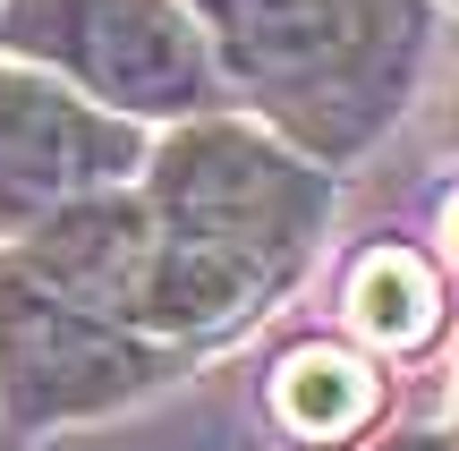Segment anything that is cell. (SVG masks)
<instances>
[{"label": "cell", "instance_id": "obj_8", "mask_svg": "<svg viewBox=\"0 0 459 451\" xmlns=\"http://www.w3.org/2000/svg\"><path fill=\"white\" fill-rule=\"evenodd\" d=\"M443 239H451V247H459V196H451V213H443Z\"/></svg>", "mask_w": 459, "mask_h": 451}, {"label": "cell", "instance_id": "obj_5", "mask_svg": "<svg viewBox=\"0 0 459 451\" xmlns=\"http://www.w3.org/2000/svg\"><path fill=\"white\" fill-rule=\"evenodd\" d=\"M136 162V128L85 111L34 68H0V230H43L68 204L111 196V179H128Z\"/></svg>", "mask_w": 459, "mask_h": 451}, {"label": "cell", "instance_id": "obj_9", "mask_svg": "<svg viewBox=\"0 0 459 451\" xmlns=\"http://www.w3.org/2000/svg\"><path fill=\"white\" fill-rule=\"evenodd\" d=\"M400 451H451V443H400Z\"/></svg>", "mask_w": 459, "mask_h": 451}, {"label": "cell", "instance_id": "obj_10", "mask_svg": "<svg viewBox=\"0 0 459 451\" xmlns=\"http://www.w3.org/2000/svg\"><path fill=\"white\" fill-rule=\"evenodd\" d=\"M451 119H459V94H451Z\"/></svg>", "mask_w": 459, "mask_h": 451}, {"label": "cell", "instance_id": "obj_1", "mask_svg": "<svg viewBox=\"0 0 459 451\" xmlns=\"http://www.w3.org/2000/svg\"><path fill=\"white\" fill-rule=\"evenodd\" d=\"M145 282H136V333L196 341L255 316L298 256L324 230V179L255 128L196 119L153 153L145 179Z\"/></svg>", "mask_w": 459, "mask_h": 451}, {"label": "cell", "instance_id": "obj_6", "mask_svg": "<svg viewBox=\"0 0 459 451\" xmlns=\"http://www.w3.org/2000/svg\"><path fill=\"white\" fill-rule=\"evenodd\" d=\"M273 409H281L307 443H349L366 418H375V375H366L349 350H332V341H307V350L281 358Z\"/></svg>", "mask_w": 459, "mask_h": 451}, {"label": "cell", "instance_id": "obj_4", "mask_svg": "<svg viewBox=\"0 0 459 451\" xmlns=\"http://www.w3.org/2000/svg\"><path fill=\"white\" fill-rule=\"evenodd\" d=\"M0 43L77 77L111 111L187 119L204 102V43L179 0H9Z\"/></svg>", "mask_w": 459, "mask_h": 451}, {"label": "cell", "instance_id": "obj_7", "mask_svg": "<svg viewBox=\"0 0 459 451\" xmlns=\"http://www.w3.org/2000/svg\"><path fill=\"white\" fill-rule=\"evenodd\" d=\"M349 324H358L366 341H383V350H417V341L443 324V282L426 273V256L375 247L349 273Z\"/></svg>", "mask_w": 459, "mask_h": 451}, {"label": "cell", "instance_id": "obj_2", "mask_svg": "<svg viewBox=\"0 0 459 451\" xmlns=\"http://www.w3.org/2000/svg\"><path fill=\"white\" fill-rule=\"evenodd\" d=\"M221 68L315 153H358L400 111L426 51V0H196Z\"/></svg>", "mask_w": 459, "mask_h": 451}, {"label": "cell", "instance_id": "obj_3", "mask_svg": "<svg viewBox=\"0 0 459 451\" xmlns=\"http://www.w3.org/2000/svg\"><path fill=\"white\" fill-rule=\"evenodd\" d=\"M145 384H162V350L136 324L68 299L26 256H0V418L17 435L119 409Z\"/></svg>", "mask_w": 459, "mask_h": 451}]
</instances>
